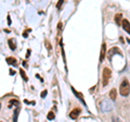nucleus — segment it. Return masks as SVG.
Here are the masks:
<instances>
[{
	"label": "nucleus",
	"mask_w": 130,
	"mask_h": 122,
	"mask_svg": "<svg viewBox=\"0 0 130 122\" xmlns=\"http://www.w3.org/2000/svg\"><path fill=\"white\" fill-rule=\"evenodd\" d=\"M54 117H55V116H54V113L52 111H50L48 113V116H47V118H48V120H53L54 119Z\"/></svg>",
	"instance_id": "4468645a"
},
{
	"label": "nucleus",
	"mask_w": 130,
	"mask_h": 122,
	"mask_svg": "<svg viewBox=\"0 0 130 122\" xmlns=\"http://www.w3.org/2000/svg\"><path fill=\"white\" fill-rule=\"evenodd\" d=\"M72 91H73V93H74L75 95H76V96L78 97V98L80 99V100H81L82 102H84V105H85V106H86V102H85V100H84V95H82L81 93H79V92H77L76 89H74V87H72Z\"/></svg>",
	"instance_id": "423d86ee"
},
{
	"label": "nucleus",
	"mask_w": 130,
	"mask_h": 122,
	"mask_svg": "<svg viewBox=\"0 0 130 122\" xmlns=\"http://www.w3.org/2000/svg\"><path fill=\"white\" fill-rule=\"evenodd\" d=\"M20 74H21V76L24 78V81H27L28 80V78H27V75H26L25 71H24L23 69H21V70H20Z\"/></svg>",
	"instance_id": "ddd939ff"
},
{
	"label": "nucleus",
	"mask_w": 130,
	"mask_h": 122,
	"mask_svg": "<svg viewBox=\"0 0 130 122\" xmlns=\"http://www.w3.org/2000/svg\"><path fill=\"white\" fill-rule=\"evenodd\" d=\"M121 26H122V29H124V31H126L128 34H130V23L127 19H122Z\"/></svg>",
	"instance_id": "7ed1b4c3"
},
{
	"label": "nucleus",
	"mask_w": 130,
	"mask_h": 122,
	"mask_svg": "<svg viewBox=\"0 0 130 122\" xmlns=\"http://www.w3.org/2000/svg\"><path fill=\"white\" fill-rule=\"evenodd\" d=\"M8 24H9V25L11 24V19H10V16H8Z\"/></svg>",
	"instance_id": "aec40b11"
},
{
	"label": "nucleus",
	"mask_w": 130,
	"mask_h": 122,
	"mask_svg": "<svg viewBox=\"0 0 130 122\" xmlns=\"http://www.w3.org/2000/svg\"><path fill=\"white\" fill-rule=\"evenodd\" d=\"M18 104H20V102H18V100H16V99H11L10 101H9V107H12L11 106V105H15V106H18Z\"/></svg>",
	"instance_id": "f8f14e48"
},
{
	"label": "nucleus",
	"mask_w": 130,
	"mask_h": 122,
	"mask_svg": "<svg viewBox=\"0 0 130 122\" xmlns=\"http://www.w3.org/2000/svg\"><path fill=\"white\" fill-rule=\"evenodd\" d=\"M29 31H31V29H27V31H26V32H24V34H23V36H24V37H25V38H26V37H28V36H27V32H29Z\"/></svg>",
	"instance_id": "f3484780"
},
{
	"label": "nucleus",
	"mask_w": 130,
	"mask_h": 122,
	"mask_svg": "<svg viewBox=\"0 0 130 122\" xmlns=\"http://www.w3.org/2000/svg\"><path fill=\"white\" fill-rule=\"evenodd\" d=\"M7 62H8L9 64H13L14 67L18 65V61H16V59H15V58H12V57H8V58H7Z\"/></svg>",
	"instance_id": "0eeeda50"
},
{
	"label": "nucleus",
	"mask_w": 130,
	"mask_h": 122,
	"mask_svg": "<svg viewBox=\"0 0 130 122\" xmlns=\"http://www.w3.org/2000/svg\"><path fill=\"white\" fill-rule=\"evenodd\" d=\"M111 76H112V71L110 68H104L103 69V86H106L108 84Z\"/></svg>",
	"instance_id": "f03ea898"
},
{
	"label": "nucleus",
	"mask_w": 130,
	"mask_h": 122,
	"mask_svg": "<svg viewBox=\"0 0 130 122\" xmlns=\"http://www.w3.org/2000/svg\"><path fill=\"white\" fill-rule=\"evenodd\" d=\"M105 54H106V44L103 43L102 47H101V54H100V61L102 62L105 58Z\"/></svg>",
	"instance_id": "20e7f679"
},
{
	"label": "nucleus",
	"mask_w": 130,
	"mask_h": 122,
	"mask_svg": "<svg viewBox=\"0 0 130 122\" xmlns=\"http://www.w3.org/2000/svg\"><path fill=\"white\" fill-rule=\"evenodd\" d=\"M127 42H128V43H130V39H129V38H127Z\"/></svg>",
	"instance_id": "4be33fe9"
},
{
	"label": "nucleus",
	"mask_w": 130,
	"mask_h": 122,
	"mask_svg": "<svg viewBox=\"0 0 130 122\" xmlns=\"http://www.w3.org/2000/svg\"><path fill=\"white\" fill-rule=\"evenodd\" d=\"M9 46H10L11 50H15L16 46H15V42H14L13 39H9Z\"/></svg>",
	"instance_id": "9b49d317"
},
{
	"label": "nucleus",
	"mask_w": 130,
	"mask_h": 122,
	"mask_svg": "<svg viewBox=\"0 0 130 122\" xmlns=\"http://www.w3.org/2000/svg\"><path fill=\"white\" fill-rule=\"evenodd\" d=\"M0 108H1V104H0Z\"/></svg>",
	"instance_id": "5701e85b"
},
{
	"label": "nucleus",
	"mask_w": 130,
	"mask_h": 122,
	"mask_svg": "<svg viewBox=\"0 0 130 122\" xmlns=\"http://www.w3.org/2000/svg\"><path fill=\"white\" fill-rule=\"evenodd\" d=\"M47 48H49V49H51V46H50V44H49L48 42H47Z\"/></svg>",
	"instance_id": "6ab92c4d"
},
{
	"label": "nucleus",
	"mask_w": 130,
	"mask_h": 122,
	"mask_svg": "<svg viewBox=\"0 0 130 122\" xmlns=\"http://www.w3.org/2000/svg\"><path fill=\"white\" fill-rule=\"evenodd\" d=\"M47 93H48V91H43L42 93H41V97H42V98H43V97H46Z\"/></svg>",
	"instance_id": "dca6fc26"
},
{
	"label": "nucleus",
	"mask_w": 130,
	"mask_h": 122,
	"mask_svg": "<svg viewBox=\"0 0 130 122\" xmlns=\"http://www.w3.org/2000/svg\"><path fill=\"white\" fill-rule=\"evenodd\" d=\"M62 29V23H59V29Z\"/></svg>",
	"instance_id": "412c9836"
},
{
	"label": "nucleus",
	"mask_w": 130,
	"mask_h": 122,
	"mask_svg": "<svg viewBox=\"0 0 130 122\" xmlns=\"http://www.w3.org/2000/svg\"><path fill=\"white\" fill-rule=\"evenodd\" d=\"M110 97H111L112 100H115V99H116V97H117V91L115 88H112L110 91Z\"/></svg>",
	"instance_id": "6e6552de"
},
{
	"label": "nucleus",
	"mask_w": 130,
	"mask_h": 122,
	"mask_svg": "<svg viewBox=\"0 0 130 122\" xmlns=\"http://www.w3.org/2000/svg\"><path fill=\"white\" fill-rule=\"evenodd\" d=\"M119 93L121 96H128L130 94V84H129V81L127 78H124L119 86Z\"/></svg>",
	"instance_id": "f257e3e1"
},
{
	"label": "nucleus",
	"mask_w": 130,
	"mask_h": 122,
	"mask_svg": "<svg viewBox=\"0 0 130 122\" xmlns=\"http://www.w3.org/2000/svg\"><path fill=\"white\" fill-rule=\"evenodd\" d=\"M121 14H120V13H118V14H116V15H115V22H116V23H117V25H120V24H121V22H122V20H121Z\"/></svg>",
	"instance_id": "1a4fd4ad"
},
{
	"label": "nucleus",
	"mask_w": 130,
	"mask_h": 122,
	"mask_svg": "<svg viewBox=\"0 0 130 122\" xmlns=\"http://www.w3.org/2000/svg\"><path fill=\"white\" fill-rule=\"evenodd\" d=\"M80 114V109L79 108H75L74 110H72L71 113H69V117L72 118V119H77L78 118V116Z\"/></svg>",
	"instance_id": "39448f33"
},
{
	"label": "nucleus",
	"mask_w": 130,
	"mask_h": 122,
	"mask_svg": "<svg viewBox=\"0 0 130 122\" xmlns=\"http://www.w3.org/2000/svg\"><path fill=\"white\" fill-rule=\"evenodd\" d=\"M63 3H64V1H63V0H60L59 2H58V5H56V8H58V9H60V8H61V5H63Z\"/></svg>",
	"instance_id": "2eb2a0df"
},
{
	"label": "nucleus",
	"mask_w": 130,
	"mask_h": 122,
	"mask_svg": "<svg viewBox=\"0 0 130 122\" xmlns=\"http://www.w3.org/2000/svg\"><path fill=\"white\" fill-rule=\"evenodd\" d=\"M18 112H20V107H16V109L14 110V116H13V122H18Z\"/></svg>",
	"instance_id": "9d476101"
},
{
	"label": "nucleus",
	"mask_w": 130,
	"mask_h": 122,
	"mask_svg": "<svg viewBox=\"0 0 130 122\" xmlns=\"http://www.w3.org/2000/svg\"><path fill=\"white\" fill-rule=\"evenodd\" d=\"M29 55H31V49L27 50V54H26V57H29Z\"/></svg>",
	"instance_id": "a211bd4d"
}]
</instances>
